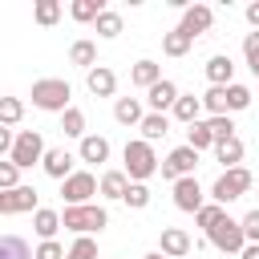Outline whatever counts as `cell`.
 Segmentation results:
<instances>
[{
  "label": "cell",
  "mask_w": 259,
  "mask_h": 259,
  "mask_svg": "<svg viewBox=\"0 0 259 259\" xmlns=\"http://www.w3.org/2000/svg\"><path fill=\"white\" fill-rule=\"evenodd\" d=\"M121 162H125L130 182H146V178H154V174L162 170V158L154 154V146H150L146 138H130L125 150H121Z\"/></svg>",
  "instance_id": "cell-1"
},
{
  "label": "cell",
  "mask_w": 259,
  "mask_h": 259,
  "mask_svg": "<svg viewBox=\"0 0 259 259\" xmlns=\"http://www.w3.org/2000/svg\"><path fill=\"white\" fill-rule=\"evenodd\" d=\"M32 105L36 109H45V113H65V109H73V85L69 81H61V77H40V81H32Z\"/></svg>",
  "instance_id": "cell-2"
},
{
  "label": "cell",
  "mask_w": 259,
  "mask_h": 259,
  "mask_svg": "<svg viewBox=\"0 0 259 259\" xmlns=\"http://www.w3.org/2000/svg\"><path fill=\"white\" fill-rule=\"evenodd\" d=\"M247 190H255V174H251L247 166H235V170H223V174L210 182V202L231 206V202L243 198Z\"/></svg>",
  "instance_id": "cell-3"
},
{
  "label": "cell",
  "mask_w": 259,
  "mask_h": 259,
  "mask_svg": "<svg viewBox=\"0 0 259 259\" xmlns=\"http://www.w3.org/2000/svg\"><path fill=\"white\" fill-rule=\"evenodd\" d=\"M61 223H65V231H73L77 239H81V235H101V231L109 227V210L97 206V202H89V206H65V210H61Z\"/></svg>",
  "instance_id": "cell-4"
},
{
  "label": "cell",
  "mask_w": 259,
  "mask_h": 259,
  "mask_svg": "<svg viewBox=\"0 0 259 259\" xmlns=\"http://www.w3.org/2000/svg\"><path fill=\"white\" fill-rule=\"evenodd\" d=\"M93 194H101V178L89 174V170H77V174H69V178L61 182V198H65V206H89Z\"/></svg>",
  "instance_id": "cell-5"
},
{
  "label": "cell",
  "mask_w": 259,
  "mask_h": 259,
  "mask_svg": "<svg viewBox=\"0 0 259 259\" xmlns=\"http://www.w3.org/2000/svg\"><path fill=\"white\" fill-rule=\"evenodd\" d=\"M45 154H49V146H45L40 130H20V134H16V146H12V154H8V162H16L20 170H28V166L45 162Z\"/></svg>",
  "instance_id": "cell-6"
},
{
  "label": "cell",
  "mask_w": 259,
  "mask_h": 259,
  "mask_svg": "<svg viewBox=\"0 0 259 259\" xmlns=\"http://www.w3.org/2000/svg\"><path fill=\"white\" fill-rule=\"evenodd\" d=\"M206 243L214 247V251H223V255H243V247H247V235H243V223L239 219H223L214 231H206Z\"/></svg>",
  "instance_id": "cell-7"
},
{
  "label": "cell",
  "mask_w": 259,
  "mask_h": 259,
  "mask_svg": "<svg viewBox=\"0 0 259 259\" xmlns=\"http://www.w3.org/2000/svg\"><path fill=\"white\" fill-rule=\"evenodd\" d=\"M198 158H202V154H198V150H190V146L182 142V146H174V150L162 158V170H158V174H162L166 182L190 178V174H194V166H198Z\"/></svg>",
  "instance_id": "cell-8"
},
{
  "label": "cell",
  "mask_w": 259,
  "mask_h": 259,
  "mask_svg": "<svg viewBox=\"0 0 259 259\" xmlns=\"http://www.w3.org/2000/svg\"><path fill=\"white\" fill-rule=\"evenodd\" d=\"M174 206H178V210H186V214H198V210L206 206V194H202V186H198V178H194V174L174 182Z\"/></svg>",
  "instance_id": "cell-9"
},
{
  "label": "cell",
  "mask_w": 259,
  "mask_h": 259,
  "mask_svg": "<svg viewBox=\"0 0 259 259\" xmlns=\"http://www.w3.org/2000/svg\"><path fill=\"white\" fill-rule=\"evenodd\" d=\"M36 214V186H16V190H0V214Z\"/></svg>",
  "instance_id": "cell-10"
},
{
  "label": "cell",
  "mask_w": 259,
  "mask_h": 259,
  "mask_svg": "<svg viewBox=\"0 0 259 259\" xmlns=\"http://www.w3.org/2000/svg\"><path fill=\"white\" fill-rule=\"evenodd\" d=\"M158 251H162L166 259H182V255L194 251V239H190L182 227H162V231H158Z\"/></svg>",
  "instance_id": "cell-11"
},
{
  "label": "cell",
  "mask_w": 259,
  "mask_h": 259,
  "mask_svg": "<svg viewBox=\"0 0 259 259\" xmlns=\"http://www.w3.org/2000/svg\"><path fill=\"white\" fill-rule=\"evenodd\" d=\"M73 162H77V154H69L65 146H49V154H45V162H40V170H45L49 178H57V182H65L69 174H77V170H73Z\"/></svg>",
  "instance_id": "cell-12"
},
{
  "label": "cell",
  "mask_w": 259,
  "mask_h": 259,
  "mask_svg": "<svg viewBox=\"0 0 259 259\" xmlns=\"http://www.w3.org/2000/svg\"><path fill=\"white\" fill-rule=\"evenodd\" d=\"M210 24H214V8H206V4H190V8L182 12V20H178V28L190 32V36L210 32Z\"/></svg>",
  "instance_id": "cell-13"
},
{
  "label": "cell",
  "mask_w": 259,
  "mask_h": 259,
  "mask_svg": "<svg viewBox=\"0 0 259 259\" xmlns=\"http://www.w3.org/2000/svg\"><path fill=\"white\" fill-rule=\"evenodd\" d=\"M85 89H89L93 97H113V93H117V73H113L109 65H97V69L85 73Z\"/></svg>",
  "instance_id": "cell-14"
},
{
  "label": "cell",
  "mask_w": 259,
  "mask_h": 259,
  "mask_svg": "<svg viewBox=\"0 0 259 259\" xmlns=\"http://www.w3.org/2000/svg\"><path fill=\"white\" fill-rule=\"evenodd\" d=\"M178 97H182V93H178V85L166 77V81H158V85L146 93V105H150V113H166V109H174V105H178Z\"/></svg>",
  "instance_id": "cell-15"
},
{
  "label": "cell",
  "mask_w": 259,
  "mask_h": 259,
  "mask_svg": "<svg viewBox=\"0 0 259 259\" xmlns=\"http://www.w3.org/2000/svg\"><path fill=\"white\" fill-rule=\"evenodd\" d=\"M202 73H206V81L219 85V89H223V85H235V61H231L227 53H214V57L202 65Z\"/></svg>",
  "instance_id": "cell-16"
},
{
  "label": "cell",
  "mask_w": 259,
  "mask_h": 259,
  "mask_svg": "<svg viewBox=\"0 0 259 259\" xmlns=\"http://www.w3.org/2000/svg\"><path fill=\"white\" fill-rule=\"evenodd\" d=\"M77 158H81V162H89V166L109 162V138H101V134H85V138H81V146H77Z\"/></svg>",
  "instance_id": "cell-17"
},
{
  "label": "cell",
  "mask_w": 259,
  "mask_h": 259,
  "mask_svg": "<svg viewBox=\"0 0 259 259\" xmlns=\"http://www.w3.org/2000/svg\"><path fill=\"white\" fill-rule=\"evenodd\" d=\"M130 174L125 170H105L101 174V198H109V202H125V194H130Z\"/></svg>",
  "instance_id": "cell-18"
},
{
  "label": "cell",
  "mask_w": 259,
  "mask_h": 259,
  "mask_svg": "<svg viewBox=\"0 0 259 259\" xmlns=\"http://www.w3.org/2000/svg\"><path fill=\"white\" fill-rule=\"evenodd\" d=\"M158 81H166V77H162V65H158V61H150V57H146V61H138V65L130 69V85H138V89H146V93H150Z\"/></svg>",
  "instance_id": "cell-19"
},
{
  "label": "cell",
  "mask_w": 259,
  "mask_h": 259,
  "mask_svg": "<svg viewBox=\"0 0 259 259\" xmlns=\"http://www.w3.org/2000/svg\"><path fill=\"white\" fill-rule=\"evenodd\" d=\"M65 223H61V214L57 210H49V206H40L36 214H32V231H36V239L40 243H49V239H57V231H61Z\"/></svg>",
  "instance_id": "cell-20"
},
{
  "label": "cell",
  "mask_w": 259,
  "mask_h": 259,
  "mask_svg": "<svg viewBox=\"0 0 259 259\" xmlns=\"http://www.w3.org/2000/svg\"><path fill=\"white\" fill-rule=\"evenodd\" d=\"M69 61H73V65H77V69H85V73H89V69H97V65H101V61H97V45H93V40H85V36H81V40H73V45H69Z\"/></svg>",
  "instance_id": "cell-21"
},
{
  "label": "cell",
  "mask_w": 259,
  "mask_h": 259,
  "mask_svg": "<svg viewBox=\"0 0 259 259\" xmlns=\"http://www.w3.org/2000/svg\"><path fill=\"white\" fill-rule=\"evenodd\" d=\"M170 113H174V121H182V125H194V121L202 117V97H194V93H182V97H178V105H174Z\"/></svg>",
  "instance_id": "cell-22"
},
{
  "label": "cell",
  "mask_w": 259,
  "mask_h": 259,
  "mask_svg": "<svg viewBox=\"0 0 259 259\" xmlns=\"http://www.w3.org/2000/svg\"><path fill=\"white\" fill-rule=\"evenodd\" d=\"M113 117H117L121 125H142L146 109H142L138 97H117V101H113Z\"/></svg>",
  "instance_id": "cell-23"
},
{
  "label": "cell",
  "mask_w": 259,
  "mask_h": 259,
  "mask_svg": "<svg viewBox=\"0 0 259 259\" xmlns=\"http://www.w3.org/2000/svg\"><path fill=\"white\" fill-rule=\"evenodd\" d=\"M186 146L198 150V154H206V150H214L219 142H214V134H210L206 121H194V125H186Z\"/></svg>",
  "instance_id": "cell-24"
},
{
  "label": "cell",
  "mask_w": 259,
  "mask_h": 259,
  "mask_svg": "<svg viewBox=\"0 0 259 259\" xmlns=\"http://www.w3.org/2000/svg\"><path fill=\"white\" fill-rule=\"evenodd\" d=\"M214 162H223V170H235V166H243V142H239V138H227V142H219V146H214Z\"/></svg>",
  "instance_id": "cell-25"
},
{
  "label": "cell",
  "mask_w": 259,
  "mask_h": 259,
  "mask_svg": "<svg viewBox=\"0 0 259 259\" xmlns=\"http://www.w3.org/2000/svg\"><path fill=\"white\" fill-rule=\"evenodd\" d=\"M101 12H105L101 0H73V4H69V16H73L77 24H97Z\"/></svg>",
  "instance_id": "cell-26"
},
{
  "label": "cell",
  "mask_w": 259,
  "mask_h": 259,
  "mask_svg": "<svg viewBox=\"0 0 259 259\" xmlns=\"http://www.w3.org/2000/svg\"><path fill=\"white\" fill-rule=\"evenodd\" d=\"M190 45H194V36L182 32V28H170V32L162 36V53H166V57H186Z\"/></svg>",
  "instance_id": "cell-27"
},
{
  "label": "cell",
  "mask_w": 259,
  "mask_h": 259,
  "mask_svg": "<svg viewBox=\"0 0 259 259\" xmlns=\"http://www.w3.org/2000/svg\"><path fill=\"white\" fill-rule=\"evenodd\" d=\"M138 130H142V138H146V142L154 146L158 138H166V134H170V117H166V113H146Z\"/></svg>",
  "instance_id": "cell-28"
},
{
  "label": "cell",
  "mask_w": 259,
  "mask_h": 259,
  "mask_svg": "<svg viewBox=\"0 0 259 259\" xmlns=\"http://www.w3.org/2000/svg\"><path fill=\"white\" fill-rule=\"evenodd\" d=\"M0 259H36V251H32L20 235H4V239H0Z\"/></svg>",
  "instance_id": "cell-29"
},
{
  "label": "cell",
  "mask_w": 259,
  "mask_h": 259,
  "mask_svg": "<svg viewBox=\"0 0 259 259\" xmlns=\"http://www.w3.org/2000/svg\"><path fill=\"white\" fill-rule=\"evenodd\" d=\"M61 134H65V138H77V142H81V138L89 134V130H85V113H81L77 105L61 113Z\"/></svg>",
  "instance_id": "cell-30"
},
{
  "label": "cell",
  "mask_w": 259,
  "mask_h": 259,
  "mask_svg": "<svg viewBox=\"0 0 259 259\" xmlns=\"http://www.w3.org/2000/svg\"><path fill=\"white\" fill-rule=\"evenodd\" d=\"M32 20H36L40 28H53V24L61 20V4H57V0H36V4H32Z\"/></svg>",
  "instance_id": "cell-31"
},
{
  "label": "cell",
  "mask_w": 259,
  "mask_h": 259,
  "mask_svg": "<svg viewBox=\"0 0 259 259\" xmlns=\"http://www.w3.org/2000/svg\"><path fill=\"white\" fill-rule=\"evenodd\" d=\"M93 28H97V36H101V40H113V36L121 32V12L105 8V12L97 16V24H93Z\"/></svg>",
  "instance_id": "cell-32"
},
{
  "label": "cell",
  "mask_w": 259,
  "mask_h": 259,
  "mask_svg": "<svg viewBox=\"0 0 259 259\" xmlns=\"http://www.w3.org/2000/svg\"><path fill=\"white\" fill-rule=\"evenodd\" d=\"M202 109H206L210 117H223V113H227V85H223V89L210 85V89L202 93Z\"/></svg>",
  "instance_id": "cell-33"
},
{
  "label": "cell",
  "mask_w": 259,
  "mask_h": 259,
  "mask_svg": "<svg viewBox=\"0 0 259 259\" xmlns=\"http://www.w3.org/2000/svg\"><path fill=\"white\" fill-rule=\"evenodd\" d=\"M247 105H251V89H247V85H239V81H235V85H227V113H243Z\"/></svg>",
  "instance_id": "cell-34"
},
{
  "label": "cell",
  "mask_w": 259,
  "mask_h": 259,
  "mask_svg": "<svg viewBox=\"0 0 259 259\" xmlns=\"http://www.w3.org/2000/svg\"><path fill=\"white\" fill-rule=\"evenodd\" d=\"M20 117H24V101H20V97H0V125L12 130Z\"/></svg>",
  "instance_id": "cell-35"
},
{
  "label": "cell",
  "mask_w": 259,
  "mask_h": 259,
  "mask_svg": "<svg viewBox=\"0 0 259 259\" xmlns=\"http://www.w3.org/2000/svg\"><path fill=\"white\" fill-rule=\"evenodd\" d=\"M223 219H227V206H219V202H206V206H202V210L194 214V223H198L202 231H214V227H219Z\"/></svg>",
  "instance_id": "cell-36"
},
{
  "label": "cell",
  "mask_w": 259,
  "mask_h": 259,
  "mask_svg": "<svg viewBox=\"0 0 259 259\" xmlns=\"http://www.w3.org/2000/svg\"><path fill=\"white\" fill-rule=\"evenodd\" d=\"M69 259H97V239L93 235H81L69 243Z\"/></svg>",
  "instance_id": "cell-37"
},
{
  "label": "cell",
  "mask_w": 259,
  "mask_h": 259,
  "mask_svg": "<svg viewBox=\"0 0 259 259\" xmlns=\"http://www.w3.org/2000/svg\"><path fill=\"white\" fill-rule=\"evenodd\" d=\"M206 125H210V134H214V142H227V138H239V134H235V121H231V113H223V117H206Z\"/></svg>",
  "instance_id": "cell-38"
},
{
  "label": "cell",
  "mask_w": 259,
  "mask_h": 259,
  "mask_svg": "<svg viewBox=\"0 0 259 259\" xmlns=\"http://www.w3.org/2000/svg\"><path fill=\"white\" fill-rule=\"evenodd\" d=\"M16 186H24V182H20V166L4 158V162H0V190H16Z\"/></svg>",
  "instance_id": "cell-39"
},
{
  "label": "cell",
  "mask_w": 259,
  "mask_h": 259,
  "mask_svg": "<svg viewBox=\"0 0 259 259\" xmlns=\"http://www.w3.org/2000/svg\"><path fill=\"white\" fill-rule=\"evenodd\" d=\"M125 206H130V210H146V206H150V186H146V182H134L130 194H125Z\"/></svg>",
  "instance_id": "cell-40"
},
{
  "label": "cell",
  "mask_w": 259,
  "mask_h": 259,
  "mask_svg": "<svg viewBox=\"0 0 259 259\" xmlns=\"http://www.w3.org/2000/svg\"><path fill=\"white\" fill-rule=\"evenodd\" d=\"M239 223H243V235H247V243H259V206H255V210H247Z\"/></svg>",
  "instance_id": "cell-41"
},
{
  "label": "cell",
  "mask_w": 259,
  "mask_h": 259,
  "mask_svg": "<svg viewBox=\"0 0 259 259\" xmlns=\"http://www.w3.org/2000/svg\"><path fill=\"white\" fill-rule=\"evenodd\" d=\"M36 259H69V251L57 239H49V243H36Z\"/></svg>",
  "instance_id": "cell-42"
},
{
  "label": "cell",
  "mask_w": 259,
  "mask_h": 259,
  "mask_svg": "<svg viewBox=\"0 0 259 259\" xmlns=\"http://www.w3.org/2000/svg\"><path fill=\"white\" fill-rule=\"evenodd\" d=\"M243 57H247V65H251V61H259V28L243 36Z\"/></svg>",
  "instance_id": "cell-43"
},
{
  "label": "cell",
  "mask_w": 259,
  "mask_h": 259,
  "mask_svg": "<svg viewBox=\"0 0 259 259\" xmlns=\"http://www.w3.org/2000/svg\"><path fill=\"white\" fill-rule=\"evenodd\" d=\"M247 24H251V32L259 28V0H255V4H247Z\"/></svg>",
  "instance_id": "cell-44"
},
{
  "label": "cell",
  "mask_w": 259,
  "mask_h": 259,
  "mask_svg": "<svg viewBox=\"0 0 259 259\" xmlns=\"http://www.w3.org/2000/svg\"><path fill=\"white\" fill-rule=\"evenodd\" d=\"M239 259H259V243H247V247H243V255H239Z\"/></svg>",
  "instance_id": "cell-45"
},
{
  "label": "cell",
  "mask_w": 259,
  "mask_h": 259,
  "mask_svg": "<svg viewBox=\"0 0 259 259\" xmlns=\"http://www.w3.org/2000/svg\"><path fill=\"white\" fill-rule=\"evenodd\" d=\"M142 259H166V255H162V251H150V255H142Z\"/></svg>",
  "instance_id": "cell-46"
},
{
  "label": "cell",
  "mask_w": 259,
  "mask_h": 259,
  "mask_svg": "<svg viewBox=\"0 0 259 259\" xmlns=\"http://www.w3.org/2000/svg\"><path fill=\"white\" fill-rule=\"evenodd\" d=\"M251 73H255V77H259V61H251Z\"/></svg>",
  "instance_id": "cell-47"
}]
</instances>
